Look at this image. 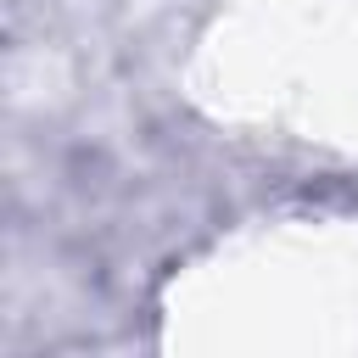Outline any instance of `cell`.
Masks as SVG:
<instances>
[]
</instances>
